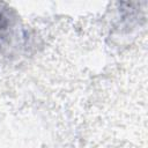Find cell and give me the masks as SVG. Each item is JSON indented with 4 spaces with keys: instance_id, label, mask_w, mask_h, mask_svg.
<instances>
[{
    "instance_id": "obj_1",
    "label": "cell",
    "mask_w": 148,
    "mask_h": 148,
    "mask_svg": "<svg viewBox=\"0 0 148 148\" xmlns=\"http://www.w3.org/2000/svg\"><path fill=\"white\" fill-rule=\"evenodd\" d=\"M12 27V17L7 8L0 6V44L8 37L9 29Z\"/></svg>"
}]
</instances>
